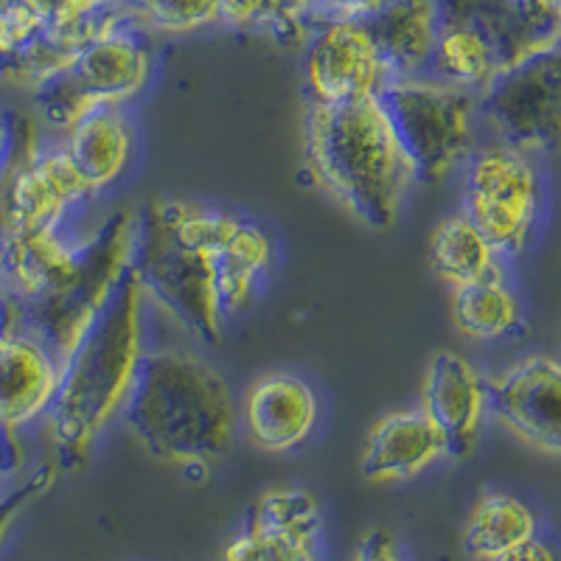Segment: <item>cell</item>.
I'll list each match as a JSON object with an SVG mask.
<instances>
[{"label": "cell", "instance_id": "cell-1", "mask_svg": "<svg viewBox=\"0 0 561 561\" xmlns=\"http://www.w3.org/2000/svg\"><path fill=\"white\" fill-rule=\"evenodd\" d=\"M147 295L133 264L122 273L88 332L59 365V382L43 415L57 469H79L99 435L122 413L144 357Z\"/></svg>", "mask_w": 561, "mask_h": 561}, {"label": "cell", "instance_id": "cell-2", "mask_svg": "<svg viewBox=\"0 0 561 561\" xmlns=\"http://www.w3.org/2000/svg\"><path fill=\"white\" fill-rule=\"evenodd\" d=\"M122 419L152 458L205 469L233 449L237 402L205 357L172 345L144 348Z\"/></svg>", "mask_w": 561, "mask_h": 561}, {"label": "cell", "instance_id": "cell-3", "mask_svg": "<svg viewBox=\"0 0 561 561\" xmlns=\"http://www.w3.org/2000/svg\"><path fill=\"white\" fill-rule=\"evenodd\" d=\"M304 158L314 185L370 230H390L413 174L377 99L304 110Z\"/></svg>", "mask_w": 561, "mask_h": 561}, {"label": "cell", "instance_id": "cell-4", "mask_svg": "<svg viewBox=\"0 0 561 561\" xmlns=\"http://www.w3.org/2000/svg\"><path fill=\"white\" fill-rule=\"evenodd\" d=\"M230 217L185 199H158L135 214L129 264L144 295L199 343H219L225 332L214 255Z\"/></svg>", "mask_w": 561, "mask_h": 561}, {"label": "cell", "instance_id": "cell-5", "mask_svg": "<svg viewBox=\"0 0 561 561\" xmlns=\"http://www.w3.org/2000/svg\"><path fill=\"white\" fill-rule=\"evenodd\" d=\"M133 237V210H113L90 237L79 239L77 259L54 284L51 293H43L18 309L20 329L34 334L59 359V365L77 348L122 273L129 267Z\"/></svg>", "mask_w": 561, "mask_h": 561}, {"label": "cell", "instance_id": "cell-6", "mask_svg": "<svg viewBox=\"0 0 561 561\" xmlns=\"http://www.w3.org/2000/svg\"><path fill=\"white\" fill-rule=\"evenodd\" d=\"M413 183L438 185L478 144V96L433 77L390 79L379 93Z\"/></svg>", "mask_w": 561, "mask_h": 561}, {"label": "cell", "instance_id": "cell-7", "mask_svg": "<svg viewBox=\"0 0 561 561\" xmlns=\"http://www.w3.org/2000/svg\"><path fill=\"white\" fill-rule=\"evenodd\" d=\"M152 48L144 32L129 23L107 28L84 43L68 68L34 88L43 122L68 133L93 107H124L152 79Z\"/></svg>", "mask_w": 561, "mask_h": 561}, {"label": "cell", "instance_id": "cell-8", "mask_svg": "<svg viewBox=\"0 0 561 561\" xmlns=\"http://www.w3.org/2000/svg\"><path fill=\"white\" fill-rule=\"evenodd\" d=\"M545 183L539 158L491 140L463 160V214L508 262L536 242Z\"/></svg>", "mask_w": 561, "mask_h": 561}, {"label": "cell", "instance_id": "cell-9", "mask_svg": "<svg viewBox=\"0 0 561 561\" xmlns=\"http://www.w3.org/2000/svg\"><path fill=\"white\" fill-rule=\"evenodd\" d=\"M478 118L494 140L534 158L556 152L561 129V54L548 45L505 65L478 93Z\"/></svg>", "mask_w": 561, "mask_h": 561}, {"label": "cell", "instance_id": "cell-10", "mask_svg": "<svg viewBox=\"0 0 561 561\" xmlns=\"http://www.w3.org/2000/svg\"><path fill=\"white\" fill-rule=\"evenodd\" d=\"M307 96L314 104H354L377 99L390 73L365 23L329 20L314 23L304 57Z\"/></svg>", "mask_w": 561, "mask_h": 561}, {"label": "cell", "instance_id": "cell-11", "mask_svg": "<svg viewBox=\"0 0 561 561\" xmlns=\"http://www.w3.org/2000/svg\"><path fill=\"white\" fill-rule=\"evenodd\" d=\"M96 197L79 178L62 144L37 147L0 183V228H62L70 210Z\"/></svg>", "mask_w": 561, "mask_h": 561}, {"label": "cell", "instance_id": "cell-12", "mask_svg": "<svg viewBox=\"0 0 561 561\" xmlns=\"http://www.w3.org/2000/svg\"><path fill=\"white\" fill-rule=\"evenodd\" d=\"M485 408L530 447L561 453V368L548 354L519 359L485 382Z\"/></svg>", "mask_w": 561, "mask_h": 561}, {"label": "cell", "instance_id": "cell-13", "mask_svg": "<svg viewBox=\"0 0 561 561\" xmlns=\"http://www.w3.org/2000/svg\"><path fill=\"white\" fill-rule=\"evenodd\" d=\"M421 410L438 427L447 458H466L478 447L483 419L489 413L485 379L466 357L455 351H438L430 359Z\"/></svg>", "mask_w": 561, "mask_h": 561}, {"label": "cell", "instance_id": "cell-14", "mask_svg": "<svg viewBox=\"0 0 561 561\" xmlns=\"http://www.w3.org/2000/svg\"><path fill=\"white\" fill-rule=\"evenodd\" d=\"M242 413L255 447L264 453H289L314 433L320 402L307 379L289 370H273L250 385Z\"/></svg>", "mask_w": 561, "mask_h": 561}, {"label": "cell", "instance_id": "cell-15", "mask_svg": "<svg viewBox=\"0 0 561 561\" xmlns=\"http://www.w3.org/2000/svg\"><path fill=\"white\" fill-rule=\"evenodd\" d=\"M59 359L20 325H0V430L18 433L48 413Z\"/></svg>", "mask_w": 561, "mask_h": 561}, {"label": "cell", "instance_id": "cell-16", "mask_svg": "<svg viewBox=\"0 0 561 561\" xmlns=\"http://www.w3.org/2000/svg\"><path fill=\"white\" fill-rule=\"evenodd\" d=\"M438 458H447V447L430 415L421 408L396 410L370 430L359 469L370 483H404Z\"/></svg>", "mask_w": 561, "mask_h": 561}, {"label": "cell", "instance_id": "cell-17", "mask_svg": "<svg viewBox=\"0 0 561 561\" xmlns=\"http://www.w3.org/2000/svg\"><path fill=\"white\" fill-rule=\"evenodd\" d=\"M440 23L435 34L433 57L427 65V77L447 82L453 88L469 90L478 96L480 90L503 70L497 45L478 20L453 0H438Z\"/></svg>", "mask_w": 561, "mask_h": 561}, {"label": "cell", "instance_id": "cell-18", "mask_svg": "<svg viewBox=\"0 0 561 561\" xmlns=\"http://www.w3.org/2000/svg\"><path fill=\"white\" fill-rule=\"evenodd\" d=\"M363 23L390 79L427 77L440 23L438 0H385Z\"/></svg>", "mask_w": 561, "mask_h": 561}, {"label": "cell", "instance_id": "cell-19", "mask_svg": "<svg viewBox=\"0 0 561 561\" xmlns=\"http://www.w3.org/2000/svg\"><path fill=\"white\" fill-rule=\"evenodd\" d=\"M62 149L93 194L122 180L135 154V133L122 107H93L65 133Z\"/></svg>", "mask_w": 561, "mask_h": 561}, {"label": "cell", "instance_id": "cell-20", "mask_svg": "<svg viewBox=\"0 0 561 561\" xmlns=\"http://www.w3.org/2000/svg\"><path fill=\"white\" fill-rule=\"evenodd\" d=\"M270 264H273V242L267 230L242 214H233L214 255L219 312L225 323L253 307L255 295L262 293L270 275Z\"/></svg>", "mask_w": 561, "mask_h": 561}, {"label": "cell", "instance_id": "cell-21", "mask_svg": "<svg viewBox=\"0 0 561 561\" xmlns=\"http://www.w3.org/2000/svg\"><path fill=\"white\" fill-rule=\"evenodd\" d=\"M453 323L463 337L500 340L523 325V300L505 270L453 289Z\"/></svg>", "mask_w": 561, "mask_h": 561}, {"label": "cell", "instance_id": "cell-22", "mask_svg": "<svg viewBox=\"0 0 561 561\" xmlns=\"http://www.w3.org/2000/svg\"><path fill=\"white\" fill-rule=\"evenodd\" d=\"M530 536H536L534 511L514 494L489 491L474 503L460 545L469 559L491 561Z\"/></svg>", "mask_w": 561, "mask_h": 561}, {"label": "cell", "instance_id": "cell-23", "mask_svg": "<svg viewBox=\"0 0 561 561\" xmlns=\"http://www.w3.org/2000/svg\"><path fill=\"white\" fill-rule=\"evenodd\" d=\"M250 530L264 534L275 542L287 545L304 559H320V534H323V517H320L318 500L307 489H273L267 491L253 508Z\"/></svg>", "mask_w": 561, "mask_h": 561}, {"label": "cell", "instance_id": "cell-24", "mask_svg": "<svg viewBox=\"0 0 561 561\" xmlns=\"http://www.w3.org/2000/svg\"><path fill=\"white\" fill-rule=\"evenodd\" d=\"M430 262L438 273L440 280H447L449 287H463L480 278L500 273L503 259L494 253L485 237L469 222L463 210L455 217L444 219L430 237Z\"/></svg>", "mask_w": 561, "mask_h": 561}, {"label": "cell", "instance_id": "cell-25", "mask_svg": "<svg viewBox=\"0 0 561 561\" xmlns=\"http://www.w3.org/2000/svg\"><path fill=\"white\" fill-rule=\"evenodd\" d=\"M129 26L158 34H192L217 26V0H115Z\"/></svg>", "mask_w": 561, "mask_h": 561}, {"label": "cell", "instance_id": "cell-26", "mask_svg": "<svg viewBox=\"0 0 561 561\" xmlns=\"http://www.w3.org/2000/svg\"><path fill=\"white\" fill-rule=\"evenodd\" d=\"M219 23L239 32H270L278 39H298V34L287 26L275 0H217Z\"/></svg>", "mask_w": 561, "mask_h": 561}, {"label": "cell", "instance_id": "cell-27", "mask_svg": "<svg viewBox=\"0 0 561 561\" xmlns=\"http://www.w3.org/2000/svg\"><path fill=\"white\" fill-rule=\"evenodd\" d=\"M37 138L32 133V124L18 113L0 110V183L9 178L20 160H26L28 154L37 149Z\"/></svg>", "mask_w": 561, "mask_h": 561}, {"label": "cell", "instance_id": "cell-28", "mask_svg": "<svg viewBox=\"0 0 561 561\" xmlns=\"http://www.w3.org/2000/svg\"><path fill=\"white\" fill-rule=\"evenodd\" d=\"M20 3L43 23V28H68L96 14L107 0H20Z\"/></svg>", "mask_w": 561, "mask_h": 561}, {"label": "cell", "instance_id": "cell-29", "mask_svg": "<svg viewBox=\"0 0 561 561\" xmlns=\"http://www.w3.org/2000/svg\"><path fill=\"white\" fill-rule=\"evenodd\" d=\"M222 561H309L300 553H295L287 545L275 542L270 536L255 534V530H244L233 542L225 548Z\"/></svg>", "mask_w": 561, "mask_h": 561}, {"label": "cell", "instance_id": "cell-30", "mask_svg": "<svg viewBox=\"0 0 561 561\" xmlns=\"http://www.w3.org/2000/svg\"><path fill=\"white\" fill-rule=\"evenodd\" d=\"M385 0H314V23H329V20H368L370 14L382 7Z\"/></svg>", "mask_w": 561, "mask_h": 561}, {"label": "cell", "instance_id": "cell-31", "mask_svg": "<svg viewBox=\"0 0 561 561\" xmlns=\"http://www.w3.org/2000/svg\"><path fill=\"white\" fill-rule=\"evenodd\" d=\"M351 561H404L402 553H399V545L390 536V530L374 528L363 542H359L357 553Z\"/></svg>", "mask_w": 561, "mask_h": 561}, {"label": "cell", "instance_id": "cell-32", "mask_svg": "<svg viewBox=\"0 0 561 561\" xmlns=\"http://www.w3.org/2000/svg\"><path fill=\"white\" fill-rule=\"evenodd\" d=\"M275 3L287 20V26L298 34V39H307L314 26V0H275Z\"/></svg>", "mask_w": 561, "mask_h": 561}, {"label": "cell", "instance_id": "cell-33", "mask_svg": "<svg viewBox=\"0 0 561 561\" xmlns=\"http://www.w3.org/2000/svg\"><path fill=\"white\" fill-rule=\"evenodd\" d=\"M491 561H556V553L550 550V545L542 542V539L530 536V539L514 545V548L505 550V553H500L497 559Z\"/></svg>", "mask_w": 561, "mask_h": 561}, {"label": "cell", "instance_id": "cell-34", "mask_svg": "<svg viewBox=\"0 0 561 561\" xmlns=\"http://www.w3.org/2000/svg\"><path fill=\"white\" fill-rule=\"evenodd\" d=\"M0 325H20L18 307H14L12 295L7 289V278H3V267H0Z\"/></svg>", "mask_w": 561, "mask_h": 561}, {"label": "cell", "instance_id": "cell-35", "mask_svg": "<svg viewBox=\"0 0 561 561\" xmlns=\"http://www.w3.org/2000/svg\"><path fill=\"white\" fill-rule=\"evenodd\" d=\"M9 444L7 440H0V478H3V472H7V466H12L9 463Z\"/></svg>", "mask_w": 561, "mask_h": 561}]
</instances>
